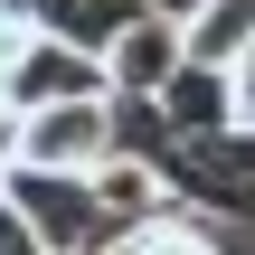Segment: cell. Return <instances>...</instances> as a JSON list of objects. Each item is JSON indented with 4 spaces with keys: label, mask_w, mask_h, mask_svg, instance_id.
Wrapping results in <instances>:
<instances>
[{
    "label": "cell",
    "mask_w": 255,
    "mask_h": 255,
    "mask_svg": "<svg viewBox=\"0 0 255 255\" xmlns=\"http://www.w3.org/2000/svg\"><path fill=\"white\" fill-rule=\"evenodd\" d=\"M123 142V95H57L19 114V161L38 170H95Z\"/></svg>",
    "instance_id": "1"
},
{
    "label": "cell",
    "mask_w": 255,
    "mask_h": 255,
    "mask_svg": "<svg viewBox=\"0 0 255 255\" xmlns=\"http://www.w3.org/2000/svg\"><path fill=\"white\" fill-rule=\"evenodd\" d=\"M0 189H9V199H19V218L47 237V255H76V246H95V237H104V208H95L85 170H38V161H19Z\"/></svg>",
    "instance_id": "2"
},
{
    "label": "cell",
    "mask_w": 255,
    "mask_h": 255,
    "mask_svg": "<svg viewBox=\"0 0 255 255\" xmlns=\"http://www.w3.org/2000/svg\"><path fill=\"white\" fill-rule=\"evenodd\" d=\"M170 170L189 180L199 208H237V218H255V123L199 132V142H170Z\"/></svg>",
    "instance_id": "3"
},
{
    "label": "cell",
    "mask_w": 255,
    "mask_h": 255,
    "mask_svg": "<svg viewBox=\"0 0 255 255\" xmlns=\"http://www.w3.org/2000/svg\"><path fill=\"white\" fill-rule=\"evenodd\" d=\"M180 19H161V9H132L114 38H104V76H114V95L123 104H151L170 76H180Z\"/></svg>",
    "instance_id": "4"
},
{
    "label": "cell",
    "mask_w": 255,
    "mask_h": 255,
    "mask_svg": "<svg viewBox=\"0 0 255 255\" xmlns=\"http://www.w3.org/2000/svg\"><path fill=\"white\" fill-rule=\"evenodd\" d=\"M0 95L28 114V104H57V95H114V76H104V57L95 47H76V38H28V57L0 76Z\"/></svg>",
    "instance_id": "5"
},
{
    "label": "cell",
    "mask_w": 255,
    "mask_h": 255,
    "mask_svg": "<svg viewBox=\"0 0 255 255\" xmlns=\"http://www.w3.org/2000/svg\"><path fill=\"white\" fill-rule=\"evenodd\" d=\"M85 189H95V208H104V227H142L151 208H170V161H151V151H132V132L85 170Z\"/></svg>",
    "instance_id": "6"
},
{
    "label": "cell",
    "mask_w": 255,
    "mask_h": 255,
    "mask_svg": "<svg viewBox=\"0 0 255 255\" xmlns=\"http://www.w3.org/2000/svg\"><path fill=\"white\" fill-rule=\"evenodd\" d=\"M151 123H161V142H199V132H227V123H237L227 66H189V57H180V76L151 95Z\"/></svg>",
    "instance_id": "7"
},
{
    "label": "cell",
    "mask_w": 255,
    "mask_h": 255,
    "mask_svg": "<svg viewBox=\"0 0 255 255\" xmlns=\"http://www.w3.org/2000/svg\"><path fill=\"white\" fill-rule=\"evenodd\" d=\"M246 38H255V0H199V9L180 19V47H189V66H227Z\"/></svg>",
    "instance_id": "8"
},
{
    "label": "cell",
    "mask_w": 255,
    "mask_h": 255,
    "mask_svg": "<svg viewBox=\"0 0 255 255\" xmlns=\"http://www.w3.org/2000/svg\"><path fill=\"white\" fill-rule=\"evenodd\" d=\"M19 9H28L47 38H76V47H95V57H104V38H114L142 0H19Z\"/></svg>",
    "instance_id": "9"
},
{
    "label": "cell",
    "mask_w": 255,
    "mask_h": 255,
    "mask_svg": "<svg viewBox=\"0 0 255 255\" xmlns=\"http://www.w3.org/2000/svg\"><path fill=\"white\" fill-rule=\"evenodd\" d=\"M114 255H227L208 237V218H189V208H151L142 227H114Z\"/></svg>",
    "instance_id": "10"
},
{
    "label": "cell",
    "mask_w": 255,
    "mask_h": 255,
    "mask_svg": "<svg viewBox=\"0 0 255 255\" xmlns=\"http://www.w3.org/2000/svg\"><path fill=\"white\" fill-rule=\"evenodd\" d=\"M0 255H47V237L19 218V199H9V189H0Z\"/></svg>",
    "instance_id": "11"
},
{
    "label": "cell",
    "mask_w": 255,
    "mask_h": 255,
    "mask_svg": "<svg viewBox=\"0 0 255 255\" xmlns=\"http://www.w3.org/2000/svg\"><path fill=\"white\" fill-rule=\"evenodd\" d=\"M227 95H237V123H255V38L227 57Z\"/></svg>",
    "instance_id": "12"
},
{
    "label": "cell",
    "mask_w": 255,
    "mask_h": 255,
    "mask_svg": "<svg viewBox=\"0 0 255 255\" xmlns=\"http://www.w3.org/2000/svg\"><path fill=\"white\" fill-rule=\"evenodd\" d=\"M142 9H161V19H189V9H199V0H142Z\"/></svg>",
    "instance_id": "13"
},
{
    "label": "cell",
    "mask_w": 255,
    "mask_h": 255,
    "mask_svg": "<svg viewBox=\"0 0 255 255\" xmlns=\"http://www.w3.org/2000/svg\"><path fill=\"white\" fill-rule=\"evenodd\" d=\"M76 255H114V227H104V237H95V246H76Z\"/></svg>",
    "instance_id": "14"
},
{
    "label": "cell",
    "mask_w": 255,
    "mask_h": 255,
    "mask_svg": "<svg viewBox=\"0 0 255 255\" xmlns=\"http://www.w3.org/2000/svg\"><path fill=\"white\" fill-rule=\"evenodd\" d=\"M0 123H19V104H9V95H0Z\"/></svg>",
    "instance_id": "15"
}]
</instances>
